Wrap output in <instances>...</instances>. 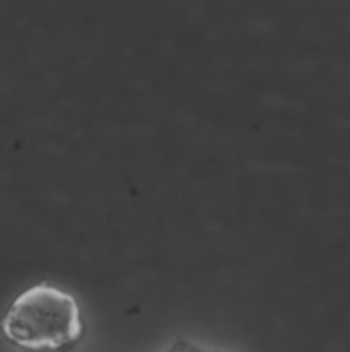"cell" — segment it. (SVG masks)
Listing matches in <instances>:
<instances>
[{"instance_id": "obj_1", "label": "cell", "mask_w": 350, "mask_h": 352, "mask_svg": "<svg viewBox=\"0 0 350 352\" xmlns=\"http://www.w3.org/2000/svg\"><path fill=\"white\" fill-rule=\"evenodd\" d=\"M0 330L21 349H62L83 336V318L76 299L47 283L23 291L6 309Z\"/></svg>"}]
</instances>
